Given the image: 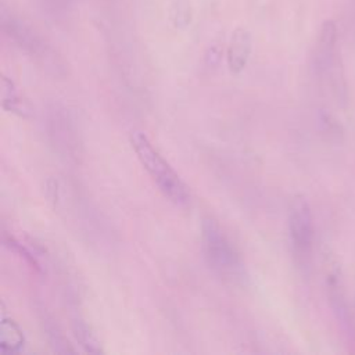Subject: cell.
<instances>
[{"label": "cell", "instance_id": "6da1fadb", "mask_svg": "<svg viewBox=\"0 0 355 355\" xmlns=\"http://www.w3.org/2000/svg\"><path fill=\"white\" fill-rule=\"evenodd\" d=\"M132 148L143 168L158 186L159 191L175 205L183 207L190 201V193L180 176L166 162V159L151 144L146 133L136 130L130 135Z\"/></svg>", "mask_w": 355, "mask_h": 355}, {"label": "cell", "instance_id": "7a4b0ae2", "mask_svg": "<svg viewBox=\"0 0 355 355\" xmlns=\"http://www.w3.org/2000/svg\"><path fill=\"white\" fill-rule=\"evenodd\" d=\"M201 247L208 266L220 277L236 280L244 276L240 254L219 223L207 216L201 223Z\"/></svg>", "mask_w": 355, "mask_h": 355}, {"label": "cell", "instance_id": "3957f363", "mask_svg": "<svg viewBox=\"0 0 355 355\" xmlns=\"http://www.w3.org/2000/svg\"><path fill=\"white\" fill-rule=\"evenodd\" d=\"M1 29L15 46L43 67L58 69L60 60L50 44L24 19L1 10Z\"/></svg>", "mask_w": 355, "mask_h": 355}, {"label": "cell", "instance_id": "277c9868", "mask_svg": "<svg viewBox=\"0 0 355 355\" xmlns=\"http://www.w3.org/2000/svg\"><path fill=\"white\" fill-rule=\"evenodd\" d=\"M288 234L294 255L300 262H306L313 247V218L305 198L297 197L288 214Z\"/></svg>", "mask_w": 355, "mask_h": 355}, {"label": "cell", "instance_id": "5b68a950", "mask_svg": "<svg viewBox=\"0 0 355 355\" xmlns=\"http://www.w3.org/2000/svg\"><path fill=\"white\" fill-rule=\"evenodd\" d=\"M47 128L49 136L60 153L68 157H76L79 154L80 141L75 119L65 108L54 107L50 111Z\"/></svg>", "mask_w": 355, "mask_h": 355}, {"label": "cell", "instance_id": "8992f818", "mask_svg": "<svg viewBox=\"0 0 355 355\" xmlns=\"http://www.w3.org/2000/svg\"><path fill=\"white\" fill-rule=\"evenodd\" d=\"M337 62V26L327 19L322 24L313 50V65L318 73L326 75L334 71Z\"/></svg>", "mask_w": 355, "mask_h": 355}, {"label": "cell", "instance_id": "52a82bcc", "mask_svg": "<svg viewBox=\"0 0 355 355\" xmlns=\"http://www.w3.org/2000/svg\"><path fill=\"white\" fill-rule=\"evenodd\" d=\"M252 50V35L244 26H237L232 35L226 49V64L233 75H239L250 60Z\"/></svg>", "mask_w": 355, "mask_h": 355}, {"label": "cell", "instance_id": "ba28073f", "mask_svg": "<svg viewBox=\"0 0 355 355\" xmlns=\"http://www.w3.org/2000/svg\"><path fill=\"white\" fill-rule=\"evenodd\" d=\"M25 343L24 333L18 323L7 316H3L0 324V349L4 354L18 352Z\"/></svg>", "mask_w": 355, "mask_h": 355}, {"label": "cell", "instance_id": "9c48e42d", "mask_svg": "<svg viewBox=\"0 0 355 355\" xmlns=\"http://www.w3.org/2000/svg\"><path fill=\"white\" fill-rule=\"evenodd\" d=\"M72 333H73L78 344L83 348L85 352H89V354H103L104 352L100 338L97 337L96 331L87 322H85L82 319H75L72 322Z\"/></svg>", "mask_w": 355, "mask_h": 355}, {"label": "cell", "instance_id": "30bf717a", "mask_svg": "<svg viewBox=\"0 0 355 355\" xmlns=\"http://www.w3.org/2000/svg\"><path fill=\"white\" fill-rule=\"evenodd\" d=\"M1 104L6 111L15 112L18 115L26 114L24 101L19 98L12 80L8 79L7 76L1 78Z\"/></svg>", "mask_w": 355, "mask_h": 355}, {"label": "cell", "instance_id": "8fae6325", "mask_svg": "<svg viewBox=\"0 0 355 355\" xmlns=\"http://www.w3.org/2000/svg\"><path fill=\"white\" fill-rule=\"evenodd\" d=\"M43 326H44V333H46L50 344L53 345V348L57 352H73V348L69 345L68 340L64 337V334L61 333V330L57 324L44 319Z\"/></svg>", "mask_w": 355, "mask_h": 355}, {"label": "cell", "instance_id": "7c38bea8", "mask_svg": "<svg viewBox=\"0 0 355 355\" xmlns=\"http://www.w3.org/2000/svg\"><path fill=\"white\" fill-rule=\"evenodd\" d=\"M3 241H4V244H6L10 250H12V251H15L17 254H19L21 258L24 257L25 262H26L28 265H31V268H33L35 270L40 272V265H39V262L36 261L35 255H33L26 247H24L18 240H15L12 236L4 234V236H3Z\"/></svg>", "mask_w": 355, "mask_h": 355}]
</instances>
